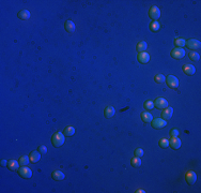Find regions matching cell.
I'll return each mask as SVG.
<instances>
[{"mask_svg": "<svg viewBox=\"0 0 201 193\" xmlns=\"http://www.w3.org/2000/svg\"><path fill=\"white\" fill-rule=\"evenodd\" d=\"M64 140H65L64 134L61 133V132H56L53 135V137H51V142H53V145L55 147L62 146L64 144Z\"/></svg>", "mask_w": 201, "mask_h": 193, "instance_id": "obj_1", "label": "cell"}, {"mask_svg": "<svg viewBox=\"0 0 201 193\" xmlns=\"http://www.w3.org/2000/svg\"><path fill=\"white\" fill-rule=\"evenodd\" d=\"M166 83L172 89H176V88L179 87V79L174 75H168L167 78H166Z\"/></svg>", "mask_w": 201, "mask_h": 193, "instance_id": "obj_2", "label": "cell"}, {"mask_svg": "<svg viewBox=\"0 0 201 193\" xmlns=\"http://www.w3.org/2000/svg\"><path fill=\"white\" fill-rule=\"evenodd\" d=\"M154 106L158 109H165L169 106V104H168L167 100L164 99V98H157L154 101Z\"/></svg>", "mask_w": 201, "mask_h": 193, "instance_id": "obj_3", "label": "cell"}, {"mask_svg": "<svg viewBox=\"0 0 201 193\" xmlns=\"http://www.w3.org/2000/svg\"><path fill=\"white\" fill-rule=\"evenodd\" d=\"M185 50L181 48V47H176L174 50H171V57L174 59H182L185 56Z\"/></svg>", "mask_w": 201, "mask_h": 193, "instance_id": "obj_4", "label": "cell"}, {"mask_svg": "<svg viewBox=\"0 0 201 193\" xmlns=\"http://www.w3.org/2000/svg\"><path fill=\"white\" fill-rule=\"evenodd\" d=\"M18 174L20 177L25 178V179H28V178L32 177V171L29 167H27V166H22V167L19 168Z\"/></svg>", "mask_w": 201, "mask_h": 193, "instance_id": "obj_5", "label": "cell"}, {"mask_svg": "<svg viewBox=\"0 0 201 193\" xmlns=\"http://www.w3.org/2000/svg\"><path fill=\"white\" fill-rule=\"evenodd\" d=\"M149 16H150V18L152 19H158L159 17H161V10L158 9L156 6H153L150 8V11H149Z\"/></svg>", "mask_w": 201, "mask_h": 193, "instance_id": "obj_6", "label": "cell"}, {"mask_svg": "<svg viewBox=\"0 0 201 193\" xmlns=\"http://www.w3.org/2000/svg\"><path fill=\"white\" fill-rule=\"evenodd\" d=\"M166 125H167V122L163 118H155L152 120V127L154 129H162L166 127Z\"/></svg>", "mask_w": 201, "mask_h": 193, "instance_id": "obj_7", "label": "cell"}, {"mask_svg": "<svg viewBox=\"0 0 201 193\" xmlns=\"http://www.w3.org/2000/svg\"><path fill=\"white\" fill-rule=\"evenodd\" d=\"M186 46L188 47L189 50H198V48H200V41L198 40H195V39H190V40L188 41H186V44H185Z\"/></svg>", "mask_w": 201, "mask_h": 193, "instance_id": "obj_8", "label": "cell"}, {"mask_svg": "<svg viewBox=\"0 0 201 193\" xmlns=\"http://www.w3.org/2000/svg\"><path fill=\"white\" fill-rule=\"evenodd\" d=\"M185 180L188 184H194L197 180V175L195 172L189 171L185 174Z\"/></svg>", "mask_w": 201, "mask_h": 193, "instance_id": "obj_9", "label": "cell"}, {"mask_svg": "<svg viewBox=\"0 0 201 193\" xmlns=\"http://www.w3.org/2000/svg\"><path fill=\"white\" fill-rule=\"evenodd\" d=\"M181 140H179V137H171V140H169V146L172 148V149L176 150L179 149L181 147Z\"/></svg>", "mask_w": 201, "mask_h": 193, "instance_id": "obj_10", "label": "cell"}, {"mask_svg": "<svg viewBox=\"0 0 201 193\" xmlns=\"http://www.w3.org/2000/svg\"><path fill=\"white\" fill-rule=\"evenodd\" d=\"M183 72L186 75H194L196 73V69L193 65H183Z\"/></svg>", "mask_w": 201, "mask_h": 193, "instance_id": "obj_11", "label": "cell"}, {"mask_svg": "<svg viewBox=\"0 0 201 193\" xmlns=\"http://www.w3.org/2000/svg\"><path fill=\"white\" fill-rule=\"evenodd\" d=\"M150 60V56L147 52H142V53L138 54V61L140 63H148Z\"/></svg>", "mask_w": 201, "mask_h": 193, "instance_id": "obj_12", "label": "cell"}, {"mask_svg": "<svg viewBox=\"0 0 201 193\" xmlns=\"http://www.w3.org/2000/svg\"><path fill=\"white\" fill-rule=\"evenodd\" d=\"M64 27H65V30L68 32H70V33H73L76 30V26H75V24L72 21H66L64 24Z\"/></svg>", "mask_w": 201, "mask_h": 193, "instance_id": "obj_13", "label": "cell"}, {"mask_svg": "<svg viewBox=\"0 0 201 193\" xmlns=\"http://www.w3.org/2000/svg\"><path fill=\"white\" fill-rule=\"evenodd\" d=\"M172 114H173V109L168 106L167 109H165L164 112H163V119H165V120H169V119L172 117Z\"/></svg>", "mask_w": 201, "mask_h": 193, "instance_id": "obj_14", "label": "cell"}, {"mask_svg": "<svg viewBox=\"0 0 201 193\" xmlns=\"http://www.w3.org/2000/svg\"><path fill=\"white\" fill-rule=\"evenodd\" d=\"M19 162L16 161V160H10L9 163H8V168L11 170V171H17L19 170Z\"/></svg>", "mask_w": 201, "mask_h": 193, "instance_id": "obj_15", "label": "cell"}, {"mask_svg": "<svg viewBox=\"0 0 201 193\" xmlns=\"http://www.w3.org/2000/svg\"><path fill=\"white\" fill-rule=\"evenodd\" d=\"M41 156H42V155H41L39 151H31L29 158H30V161L32 162V163H37V162L40 161Z\"/></svg>", "mask_w": 201, "mask_h": 193, "instance_id": "obj_16", "label": "cell"}, {"mask_svg": "<svg viewBox=\"0 0 201 193\" xmlns=\"http://www.w3.org/2000/svg\"><path fill=\"white\" fill-rule=\"evenodd\" d=\"M18 18L19 19H23V21H25V19H29L30 18V12H29L28 10H22V11H19L18 12Z\"/></svg>", "mask_w": 201, "mask_h": 193, "instance_id": "obj_17", "label": "cell"}, {"mask_svg": "<svg viewBox=\"0 0 201 193\" xmlns=\"http://www.w3.org/2000/svg\"><path fill=\"white\" fill-rule=\"evenodd\" d=\"M104 114H105L106 118H111V117H114V115H115V109H114V106L111 105L107 106L105 109Z\"/></svg>", "mask_w": 201, "mask_h": 193, "instance_id": "obj_18", "label": "cell"}, {"mask_svg": "<svg viewBox=\"0 0 201 193\" xmlns=\"http://www.w3.org/2000/svg\"><path fill=\"white\" fill-rule=\"evenodd\" d=\"M51 176H53L54 179H55V180H57V181L63 180V179L65 178V175L63 174L61 171H55V172H53Z\"/></svg>", "mask_w": 201, "mask_h": 193, "instance_id": "obj_19", "label": "cell"}, {"mask_svg": "<svg viewBox=\"0 0 201 193\" xmlns=\"http://www.w3.org/2000/svg\"><path fill=\"white\" fill-rule=\"evenodd\" d=\"M141 119H142L143 122H151L153 120V117H152V114L148 112H142L141 113Z\"/></svg>", "mask_w": 201, "mask_h": 193, "instance_id": "obj_20", "label": "cell"}, {"mask_svg": "<svg viewBox=\"0 0 201 193\" xmlns=\"http://www.w3.org/2000/svg\"><path fill=\"white\" fill-rule=\"evenodd\" d=\"M75 128H73V127H66V128L63 130V134H64V136L66 137H70V136H73L75 134Z\"/></svg>", "mask_w": 201, "mask_h": 193, "instance_id": "obj_21", "label": "cell"}, {"mask_svg": "<svg viewBox=\"0 0 201 193\" xmlns=\"http://www.w3.org/2000/svg\"><path fill=\"white\" fill-rule=\"evenodd\" d=\"M136 48L138 53H142V52H145V50L148 48V45H147V43H145V41H141V42H139V43L137 44Z\"/></svg>", "mask_w": 201, "mask_h": 193, "instance_id": "obj_22", "label": "cell"}, {"mask_svg": "<svg viewBox=\"0 0 201 193\" xmlns=\"http://www.w3.org/2000/svg\"><path fill=\"white\" fill-rule=\"evenodd\" d=\"M150 29H151V31H153V32L158 31V30L161 29V24H159L157 21H154V22H152L151 24H150Z\"/></svg>", "mask_w": 201, "mask_h": 193, "instance_id": "obj_23", "label": "cell"}, {"mask_svg": "<svg viewBox=\"0 0 201 193\" xmlns=\"http://www.w3.org/2000/svg\"><path fill=\"white\" fill-rule=\"evenodd\" d=\"M130 164L134 167H139L140 165H141V159H140L139 157H134L133 159L130 160Z\"/></svg>", "mask_w": 201, "mask_h": 193, "instance_id": "obj_24", "label": "cell"}, {"mask_svg": "<svg viewBox=\"0 0 201 193\" xmlns=\"http://www.w3.org/2000/svg\"><path fill=\"white\" fill-rule=\"evenodd\" d=\"M18 162L22 166H26V165H28V163L30 162V158H29L28 156H23V157H20V159H19Z\"/></svg>", "mask_w": 201, "mask_h": 193, "instance_id": "obj_25", "label": "cell"}, {"mask_svg": "<svg viewBox=\"0 0 201 193\" xmlns=\"http://www.w3.org/2000/svg\"><path fill=\"white\" fill-rule=\"evenodd\" d=\"M185 44H186V41L184 40V39L179 38V39H176V40H174V45H176V47H181V48H182L183 46H185Z\"/></svg>", "mask_w": 201, "mask_h": 193, "instance_id": "obj_26", "label": "cell"}, {"mask_svg": "<svg viewBox=\"0 0 201 193\" xmlns=\"http://www.w3.org/2000/svg\"><path fill=\"white\" fill-rule=\"evenodd\" d=\"M155 82L157 83V84H163V83H165L166 82V77H165L163 74H156L154 77Z\"/></svg>", "mask_w": 201, "mask_h": 193, "instance_id": "obj_27", "label": "cell"}, {"mask_svg": "<svg viewBox=\"0 0 201 193\" xmlns=\"http://www.w3.org/2000/svg\"><path fill=\"white\" fill-rule=\"evenodd\" d=\"M189 58L193 60V61H198L200 59V55H199L197 52H192L189 53Z\"/></svg>", "mask_w": 201, "mask_h": 193, "instance_id": "obj_28", "label": "cell"}, {"mask_svg": "<svg viewBox=\"0 0 201 193\" xmlns=\"http://www.w3.org/2000/svg\"><path fill=\"white\" fill-rule=\"evenodd\" d=\"M158 145H159L162 148H167V147L169 146V140H168L167 138H162V140H159Z\"/></svg>", "mask_w": 201, "mask_h": 193, "instance_id": "obj_29", "label": "cell"}, {"mask_svg": "<svg viewBox=\"0 0 201 193\" xmlns=\"http://www.w3.org/2000/svg\"><path fill=\"white\" fill-rule=\"evenodd\" d=\"M145 109H148V111H151V109H153L155 107L154 106V102H152V101H147V102L145 103Z\"/></svg>", "mask_w": 201, "mask_h": 193, "instance_id": "obj_30", "label": "cell"}, {"mask_svg": "<svg viewBox=\"0 0 201 193\" xmlns=\"http://www.w3.org/2000/svg\"><path fill=\"white\" fill-rule=\"evenodd\" d=\"M37 151H39L41 155H45V153H47L46 146H44V145H41V146H39V150H37Z\"/></svg>", "mask_w": 201, "mask_h": 193, "instance_id": "obj_31", "label": "cell"}, {"mask_svg": "<svg viewBox=\"0 0 201 193\" xmlns=\"http://www.w3.org/2000/svg\"><path fill=\"white\" fill-rule=\"evenodd\" d=\"M143 149H141V148H137L136 150H135V157H143Z\"/></svg>", "mask_w": 201, "mask_h": 193, "instance_id": "obj_32", "label": "cell"}, {"mask_svg": "<svg viewBox=\"0 0 201 193\" xmlns=\"http://www.w3.org/2000/svg\"><path fill=\"white\" fill-rule=\"evenodd\" d=\"M179 130H176V129H173L172 131L170 132V135H171V137H178L179 136Z\"/></svg>", "mask_w": 201, "mask_h": 193, "instance_id": "obj_33", "label": "cell"}, {"mask_svg": "<svg viewBox=\"0 0 201 193\" xmlns=\"http://www.w3.org/2000/svg\"><path fill=\"white\" fill-rule=\"evenodd\" d=\"M8 163L9 162H6V160H1V166H8Z\"/></svg>", "mask_w": 201, "mask_h": 193, "instance_id": "obj_34", "label": "cell"}, {"mask_svg": "<svg viewBox=\"0 0 201 193\" xmlns=\"http://www.w3.org/2000/svg\"><path fill=\"white\" fill-rule=\"evenodd\" d=\"M137 192H138V193H145V191H143V190H138Z\"/></svg>", "mask_w": 201, "mask_h": 193, "instance_id": "obj_35", "label": "cell"}]
</instances>
